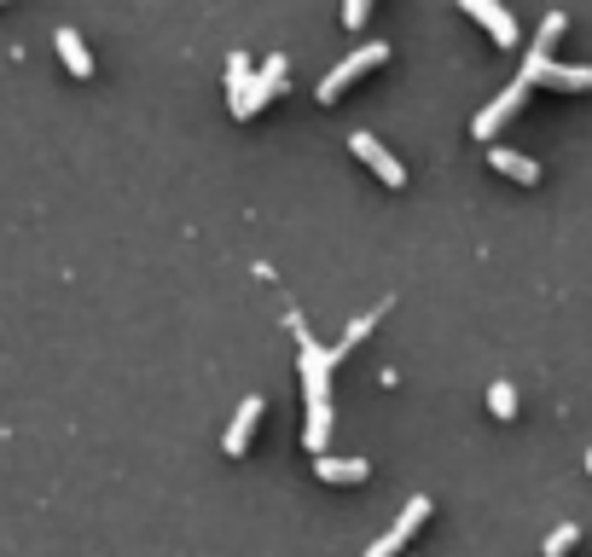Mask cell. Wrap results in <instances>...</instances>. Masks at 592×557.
<instances>
[{
    "label": "cell",
    "instance_id": "cell-1",
    "mask_svg": "<svg viewBox=\"0 0 592 557\" xmlns=\"http://www.w3.org/2000/svg\"><path fill=\"white\" fill-rule=\"evenodd\" d=\"M284 325L297 332V348H302V389H309V406H332V366H337V348H320L314 332L302 325V314H284Z\"/></svg>",
    "mask_w": 592,
    "mask_h": 557
},
{
    "label": "cell",
    "instance_id": "cell-2",
    "mask_svg": "<svg viewBox=\"0 0 592 557\" xmlns=\"http://www.w3.org/2000/svg\"><path fill=\"white\" fill-rule=\"evenodd\" d=\"M383 58H390V41H366V47H349V53H343L332 70L320 76V99H337V93H343V81H355L360 70L383 65Z\"/></svg>",
    "mask_w": 592,
    "mask_h": 557
},
{
    "label": "cell",
    "instance_id": "cell-3",
    "mask_svg": "<svg viewBox=\"0 0 592 557\" xmlns=\"http://www.w3.org/2000/svg\"><path fill=\"white\" fill-rule=\"evenodd\" d=\"M424 517H431V493H413V500L401 505V517H395L390 528H383L372 546H366V557H395V552L418 534V523H424Z\"/></svg>",
    "mask_w": 592,
    "mask_h": 557
},
{
    "label": "cell",
    "instance_id": "cell-4",
    "mask_svg": "<svg viewBox=\"0 0 592 557\" xmlns=\"http://www.w3.org/2000/svg\"><path fill=\"white\" fill-rule=\"evenodd\" d=\"M349 152H355V157L366 163V169H378V180H383V186H406V163H401V157H395L390 146H383L378 134L355 129V134H349Z\"/></svg>",
    "mask_w": 592,
    "mask_h": 557
},
{
    "label": "cell",
    "instance_id": "cell-5",
    "mask_svg": "<svg viewBox=\"0 0 592 557\" xmlns=\"http://www.w3.org/2000/svg\"><path fill=\"white\" fill-rule=\"evenodd\" d=\"M284 70H291V58L284 53H268V65L256 70V81H250V93H238V99H227V111L233 116H250V111H261L268 99L279 93V81H284Z\"/></svg>",
    "mask_w": 592,
    "mask_h": 557
},
{
    "label": "cell",
    "instance_id": "cell-6",
    "mask_svg": "<svg viewBox=\"0 0 592 557\" xmlns=\"http://www.w3.org/2000/svg\"><path fill=\"white\" fill-rule=\"evenodd\" d=\"M523 93H528V76H517V81H512V88H505V93H494V99H488V105H482V111L471 116L477 140H494V134H500V122L523 111Z\"/></svg>",
    "mask_w": 592,
    "mask_h": 557
},
{
    "label": "cell",
    "instance_id": "cell-7",
    "mask_svg": "<svg viewBox=\"0 0 592 557\" xmlns=\"http://www.w3.org/2000/svg\"><path fill=\"white\" fill-rule=\"evenodd\" d=\"M256 424H261V396H244V401L233 406V419H227V436H221V447H227L233 459H238V453L250 447V436H256Z\"/></svg>",
    "mask_w": 592,
    "mask_h": 557
},
{
    "label": "cell",
    "instance_id": "cell-8",
    "mask_svg": "<svg viewBox=\"0 0 592 557\" xmlns=\"http://www.w3.org/2000/svg\"><path fill=\"white\" fill-rule=\"evenodd\" d=\"M528 81H552V88H592V65H558V58H546V65H523Z\"/></svg>",
    "mask_w": 592,
    "mask_h": 557
},
{
    "label": "cell",
    "instance_id": "cell-9",
    "mask_svg": "<svg viewBox=\"0 0 592 557\" xmlns=\"http://www.w3.org/2000/svg\"><path fill=\"white\" fill-rule=\"evenodd\" d=\"M366 459H355V453H320L314 459V477L320 482H366Z\"/></svg>",
    "mask_w": 592,
    "mask_h": 557
},
{
    "label": "cell",
    "instance_id": "cell-10",
    "mask_svg": "<svg viewBox=\"0 0 592 557\" xmlns=\"http://www.w3.org/2000/svg\"><path fill=\"white\" fill-rule=\"evenodd\" d=\"M465 7H471V18H482V24L494 30V41H500V47H512V41H517V18L505 12L500 0H465Z\"/></svg>",
    "mask_w": 592,
    "mask_h": 557
},
{
    "label": "cell",
    "instance_id": "cell-11",
    "mask_svg": "<svg viewBox=\"0 0 592 557\" xmlns=\"http://www.w3.org/2000/svg\"><path fill=\"white\" fill-rule=\"evenodd\" d=\"M488 163H494L500 175L523 180V186H535V180H540V163L528 157V152H512V146H488Z\"/></svg>",
    "mask_w": 592,
    "mask_h": 557
},
{
    "label": "cell",
    "instance_id": "cell-12",
    "mask_svg": "<svg viewBox=\"0 0 592 557\" xmlns=\"http://www.w3.org/2000/svg\"><path fill=\"white\" fill-rule=\"evenodd\" d=\"M53 47L65 53V65L76 70V76H93V53H88V41H81L70 24H58V35H53Z\"/></svg>",
    "mask_w": 592,
    "mask_h": 557
},
{
    "label": "cell",
    "instance_id": "cell-13",
    "mask_svg": "<svg viewBox=\"0 0 592 557\" xmlns=\"http://www.w3.org/2000/svg\"><path fill=\"white\" fill-rule=\"evenodd\" d=\"M563 24H569L563 12H546V18H540V35H535V47H528L523 65H546V58H552V41L563 35Z\"/></svg>",
    "mask_w": 592,
    "mask_h": 557
},
{
    "label": "cell",
    "instance_id": "cell-14",
    "mask_svg": "<svg viewBox=\"0 0 592 557\" xmlns=\"http://www.w3.org/2000/svg\"><path fill=\"white\" fill-rule=\"evenodd\" d=\"M325 436H332V406H309V424H302V442H309V453H314V459L325 453Z\"/></svg>",
    "mask_w": 592,
    "mask_h": 557
},
{
    "label": "cell",
    "instance_id": "cell-15",
    "mask_svg": "<svg viewBox=\"0 0 592 557\" xmlns=\"http://www.w3.org/2000/svg\"><path fill=\"white\" fill-rule=\"evenodd\" d=\"M372 325H378V314H355L349 325H343V337L332 343V348H337V360H343V355H349V348H355V343H360L366 332H372Z\"/></svg>",
    "mask_w": 592,
    "mask_h": 557
},
{
    "label": "cell",
    "instance_id": "cell-16",
    "mask_svg": "<svg viewBox=\"0 0 592 557\" xmlns=\"http://www.w3.org/2000/svg\"><path fill=\"white\" fill-rule=\"evenodd\" d=\"M250 81H256L250 58H244V53H233V58H227V93H233V99H238V93H250Z\"/></svg>",
    "mask_w": 592,
    "mask_h": 557
},
{
    "label": "cell",
    "instance_id": "cell-17",
    "mask_svg": "<svg viewBox=\"0 0 592 557\" xmlns=\"http://www.w3.org/2000/svg\"><path fill=\"white\" fill-rule=\"evenodd\" d=\"M488 406H494L500 419H517V389L505 378H494V383H488Z\"/></svg>",
    "mask_w": 592,
    "mask_h": 557
},
{
    "label": "cell",
    "instance_id": "cell-18",
    "mask_svg": "<svg viewBox=\"0 0 592 557\" xmlns=\"http://www.w3.org/2000/svg\"><path fill=\"white\" fill-rule=\"evenodd\" d=\"M576 541H581V523H569V517H563L552 534H546V557H563V552L576 546Z\"/></svg>",
    "mask_w": 592,
    "mask_h": 557
},
{
    "label": "cell",
    "instance_id": "cell-19",
    "mask_svg": "<svg viewBox=\"0 0 592 557\" xmlns=\"http://www.w3.org/2000/svg\"><path fill=\"white\" fill-rule=\"evenodd\" d=\"M366 12H372V0H349V7H343V18H349V24H366Z\"/></svg>",
    "mask_w": 592,
    "mask_h": 557
},
{
    "label": "cell",
    "instance_id": "cell-20",
    "mask_svg": "<svg viewBox=\"0 0 592 557\" xmlns=\"http://www.w3.org/2000/svg\"><path fill=\"white\" fill-rule=\"evenodd\" d=\"M587 470H592V447H587Z\"/></svg>",
    "mask_w": 592,
    "mask_h": 557
}]
</instances>
